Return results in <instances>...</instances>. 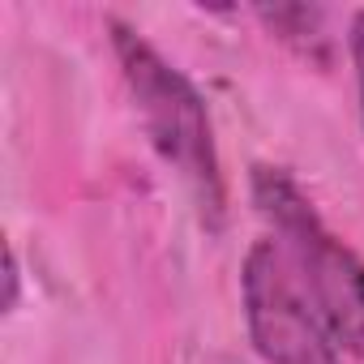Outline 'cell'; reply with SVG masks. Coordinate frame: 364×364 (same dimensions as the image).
<instances>
[{"label":"cell","instance_id":"1","mask_svg":"<svg viewBox=\"0 0 364 364\" xmlns=\"http://www.w3.org/2000/svg\"><path fill=\"white\" fill-rule=\"evenodd\" d=\"M112 52L120 65V77L133 95V107L141 116V129L154 146V154L176 171V180L193 198V210L206 232H219L228 219V185L223 163L215 146V124L202 90L180 73L141 31L124 26L120 18H107Z\"/></svg>","mask_w":364,"mask_h":364},{"label":"cell","instance_id":"2","mask_svg":"<svg viewBox=\"0 0 364 364\" xmlns=\"http://www.w3.org/2000/svg\"><path fill=\"white\" fill-rule=\"evenodd\" d=\"M253 206L279 236L274 245L291 262L304 296L334 334V343L364 364V257L326 228L309 193L283 167L257 163L249 176Z\"/></svg>","mask_w":364,"mask_h":364},{"label":"cell","instance_id":"3","mask_svg":"<svg viewBox=\"0 0 364 364\" xmlns=\"http://www.w3.org/2000/svg\"><path fill=\"white\" fill-rule=\"evenodd\" d=\"M245 326L262 364H343L334 334L304 296L291 262L274 240H257L240 274Z\"/></svg>","mask_w":364,"mask_h":364},{"label":"cell","instance_id":"4","mask_svg":"<svg viewBox=\"0 0 364 364\" xmlns=\"http://www.w3.org/2000/svg\"><path fill=\"white\" fill-rule=\"evenodd\" d=\"M257 18L283 39V43H291L296 52H304V56H326L321 48H326V35H321V14L317 9H304V5H287V9H257Z\"/></svg>","mask_w":364,"mask_h":364},{"label":"cell","instance_id":"5","mask_svg":"<svg viewBox=\"0 0 364 364\" xmlns=\"http://www.w3.org/2000/svg\"><path fill=\"white\" fill-rule=\"evenodd\" d=\"M347 52L355 65V90H360V120H364V9L351 14V31H347Z\"/></svg>","mask_w":364,"mask_h":364},{"label":"cell","instance_id":"6","mask_svg":"<svg viewBox=\"0 0 364 364\" xmlns=\"http://www.w3.org/2000/svg\"><path fill=\"white\" fill-rule=\"evenodd\" d=\"M18 287H22V270H18V253L9 249V257H5V313L18 309Z\"/></svg>","mask_w":364,"mask_h":364}]
</instances>
